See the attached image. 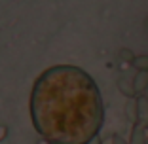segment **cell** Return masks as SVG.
<instances>
[{
  "label": "cell",
  "mask_w": 148,
  "mask_h": 144,
  "mask_svg": "<svg viewBox=\"0 0 148 144\" xmlns=\"http://www.w3.org/2000/svg\"><path fill=\"white\" fill-rule=\"evenodd\" d=\"M31 118L49 144H89L103 127V97L86 70L57 65L32 85Z\"/></svg>",
  "instance_id": "6da1fadb"
},
{
  "label": "cell",
  "mask_w": 148,
  "mask_h": 144,
  "mask_svg": "<svg viewBox=\"0 0 148 144\" xmlns=\"http://www.w3.org/2000/svg\"><path fill=\"white\" fill-rule=\"evenodd\" d=\"M137 114H139L137 123H140V125L146 127L148 125V97L140 95L139 99H137Z\"/></svg>",
  "instance_id": "7a4b0ae2"
},
{
  "label": "cell",
  "mask_w": 148,
  "mask_h": 144,
  "mask_svg": "<svg viewBox=\"0 0 148 144\" xmlns=\"http://www.w3.org/2000/svg\"><path fill=\"white\" fill-rule=\"evenodd\" d=\"M133 87H135V93L140 95L148 89V72H137V76L133 78Z\"/></svg>",
  "instance_id": "3957f363"
},
{
  "label": "cell",
  "mask_w": 148,
  "mask_h": 144,
  "mask_svg": "<svg viewBox=\"0 0 148 144\" xmlns=\"http://www.w3.org/2000/svg\"><path fill=\"white\" fill-rule=\"evenodd\" d=\"M146 140V131H144V125L135 123L133 131H131V142L129 144H144Z\"/></svg>",
  "instance_id": "277c9868"
},
{
  "label": "cell",
  "mask_w": 148,
  "mask_h": 144,
  "mask_svg": "<svg viewBox=\"0 0 148 144\" xmlns=\"http://www.w3.org/2000/svg\"><path fill=\"white\" fill-rule=\"evenodd\" d=\"M131 65L135 66L139 72H148V55H137Z\"/></svg>",
  "instance_id": "5b68a950"
},
{
  "label": "cell",
  "mask_w": 148,
  "mask_h": 144,
  "mask_svg": "<svg viewBox=\"0 0 148 144\" xmlns=\"http://www.w3.org/2000/svg\"><path fill=\"white\" fill-rule=\"evenodd\" d=\"M118 87L122 89V91H123V95H127V97L137 95V93H135V87H133V82H131V83H127L125 80H120V82H118Z\"/></svg>",
  "instance_id": "8992f818"
},
{
  "label": "cell",
  "mask_w": 148,
  "mask_h": 144,
  "mask_svg": "<svg viewBox=\"0 0 148 144\" xmlns=\"http://www.w3.org/2000/svg\"><path fill=\"white\" fill-rule=\"evenodd\" d=\"M125 108H127V118L133 119V121L137 123V119H139V114H137V100H135V102H133V100H129Z\"/></svg>",
  "instance_id": "52a82bcc"
},
{
  "label": "cell",
  "mask_w": 148,
  "mask_h": 144,
  "mask_svg": "<svg viewBox=\"0 0 148 144\" xmlns=\"http://www.w3.org/2000/svg\"><path fill=\"white\" fill-rule=\"evenodd\" d=\"M120 57H122V59H125V61H129V63H133L137 55H133L129 49H122V51H120Z\"/></svg>",
  "instance_id": "ba28073f"
},
{
  "label": "cell",
  "mask_w": 148,
  "mask_h": 144,
  "mask_svg": "<svg viewBox=\"0 0 148 144\" xmlns=\"http://www.w3.org/2000/svg\"><path fill=\"white\" fill-rule=\"evenodd\" d=\"M112 144H127V142H125V140H123L120 135H114V136H112Z\"/></svg>",
  "instance_id": "9c48e42d"
},
{
  "label": "cell",
  "mask_w": 148,
  "mask_h": 144,
  "mask_svg": "<svg viewBox=\"0 0 148 144\" xmlns=\"http://www.w3.org/2000/svg\"><path fill=\"white\" fill-rule=\"evenodd\" d=\"M144 144H148V133H146V140H144Z\"/></svg>",
  "instance_id": "30bf717a"
}]
</instances>
